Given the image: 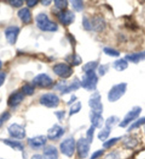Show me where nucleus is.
Masks as SVG:
<instances>
[{
	"label": "nucleus",
	"mask_w": 145,
	"mask_h": 159,
	"mask_svg": "<svg viewBox=\"0 0 145 159\" xmlns=\"http://www.w3.org/2000/svg\"><path fill=\"white\" fill-rule=\"evenodd\" d=\"M36 22L38 28L43 32H56L58 29V25L49 20L48 16L44 13H40L36 17Z\"/></svg>",
	"instance_id": "f257e3e1"
},
{
	"label": "nucleus",
	"mask_w": 145,
	"mask_h": 159,
	"mask_svg": "<svg viewBox=\"0 0 145 159\" xmlns=\"http://www.w3.org/2000/svg\"><path fill=\"white\" fill-rule=\"evenodd\" d=\"M98 82L97 75L95 71L85 72L81 81V87L88 91L95 90Z\"/></svg>",
	"instance_id": "f03ea898"
},
{
	"label": "nucleus",
	"mask_w": 145,
	"mask_h": 159,
	"mask_svg": "<svg viewBox=\"0 0 145 159\" xmlns=\"http://www.w3.org/2000/svg\"><path fill=\"white\" fill-rule=\"evenodd\" d=\"M127 84L126 83H121L113 85L110 90L108 95H107L109 101L114 102L120 100L125 94L126 91H127Z\"/></svg>",
	"instance_id": "7ed1b4c3"
},
{
	"label": "nucleus",
	"mask_w": 145,
	"mask_h": 159,
	"mask_svg": "<svg viewBox=\"0 0 145 159\" xmlns=\"http://www.w3.org/2000/svg\"><path fill=\"white\" fill-rule=\"evenodd\" d=\"M53 71L59 78L67 79L73 74V70L70 65L65 63H58L53 67Z\"/></svg>",
	"instance_id": "20e7f679"
},
{
	"label": "nucleus",
	"mask_w": 145,
	"mask_h": 159,
	"mask_svg": "<svg viewBox=\"0 0 145 159\" xmlns=\"http://www.w3.org/2000/svg\"><path fill=\"white\" fill-rule=\"evenodd\" d=\"M142 107L139 106L133 107L128 113L124 117L123 120L119 124V126L121 128H126L130 124L136 120L142 113Z\"/></svg>",
	"instance_id": "39448f33"
},
{
	"label": "nucleus",
	"mask_w": 145,
	"mask_h": 159,
	"mask_svg": "<svg viewBox=\"0 0 145 159\" xmlns=\"http://www.w3.org/2000/svg\"><path fill=\"white\" fill-rule=\"evenodd\" d=\"M76 142L73 138L70 137L65 139L60 144V149L61 153L67 157H72L76 150Z\"/></svg>",
	"instance_id": "423d86ee"
},
{
	"label": "nucleus",
	"mask_w": 145,
	"mask_h": 159,
	"mask_svg": "<svg viewBox=\"0 0 145 159\" xmlns=\"http://www.w3.org/2000/svg\"><path fill=\"white\" fill-rule=\"evenodd\" d=\"M40 103L42 106L48 107V108H54L59 105L60 99L56 95L53 93H46L41 95Z\"/></svg>",
	"instance_id": "0eeeda50"
},
{
	"label": "nucleus",
	"mask_w": 145,
	"mask_h": 159,
	"mask_svg": "<svg viewBox=\"0 0 145 159\" xmlns=\"http://www.w3.org/2000/svg\"><path fill=\"white\" fill-rule=\"evenodd\" d=\"M33 85L40 88H47L52 85L53 80L46 73H40L32 80Z\"/></svg>",
	"instance_id": "6e6552de"
},
{
	"label": "nucleus",
	"mask_w": 145,
	"mask_h": 159,
	"mask_svg": "<svg viewBox=\"0 0 145 159\" xmlns=\"http://www.w3.org/2000/svg\"><path fill=\"white\" fill-rule=\"evenodd\" d=\"M88 105L92 111L98 113H102V111H103V106H102L101 102V95H100L99 92L96 91L90 95L88 100Z\"/></svg>",
	"instance_id": "1a4fd4ad"
},
{
	"label": "nucleus",
	"mask_w": 145,
	"mask_h": 159,
	"mask_svg": "<svg viewBox=\"0 0 145 159\" xmlns=\"http://www.w3.org/2000/svg\"><path fill=\"white\" fill-rule=\"evenodd\" d=\"M76 148L79 158H87L89 151H90V143L87 141L86 139L81 138V139H78V141H77Z\"/></svg>",
	"instance_id": "9d476101"
},
{
	"label": "nucleus",
	"mask_w": 145,
	"mask_h": 159,
	"mask_svg": "<svg viewBox=\"0 0 145 159\" xmlns=\"http://www.w3.org/2000/svg\"><path fill=\"white\" fill-rule=\"evenodd\" d=\"M9 134L14 139L22 140L26 137V130L23 126L17 123H13L8 128Z\"/></svg>",
	"instance_id": "9b49d317"
},
{
	"label": "nucleus",
	"mask_w": 145,
	"mask_h": 159,
	"mask_svg": "<svg viewBox=\"0 0 145 159\" xmlns=\"http://www.w3.org/2000/svg\"><path fill=\"white\" fill-rule=\"evenodd\" d=\"M57 17L59 22L63 25L68 26V25L74 22L75 19H76V15H75V14L72 11L67 10L66 9V10L60 11V12H58Z\"/></svg>",
	"instance_id": "f8f14e48"
},
{
	"label": "nucleus",
	"mask_w": 145,
	"mask_h": 159,
	"mask_svg": "<svg viewBox=\"0 0 145 159\" xmlns=\"http://www.w3.org/2000/svg\"><path fill=\"white\" fill-rule=\"evenodd\" d=\"M20 32L19 27L16 26H10L6 28L4 32L6 40L10 44H14L17 40V37Z\"/></svg>",
	"instance_id": "ddd939ff"
},
{
	"label": "nucleus",
	"mask_w": 145,
	"mask_h": 159,
	"mask_svg": "<svg viewBox=\"0 0 145 159\" xmlns=\"http://www.w3.org/2000/svg\"><path fill=\"white\" fill-rule=\"evenodd\" d=\"M46 141H47V138L44 135H39L28 139L29 146L34 150H38L45 146Z\"/></svg>",
	"instance_id": "4468645a"
},
{
	"label": "nucleus",
	"mask_w": 145,
	"mask_h": 159,
	"mask_svg": "<svg viewBox=\"0 0 145 159\" xmlns=\"http://www.w3.org/2000/svg\"><path fill=\"white\" fill-rule=\"evenodd\" d=\"M24 99V95L22 91H16L10 95L7 100V105L11 107L18 106Z\"/></svg>",
	"instance_id": "2eb2a0df"
},
{
	"label": "nucleus",
	"mask_w": 145,
	"mask_h": 159,
	"mask_svg": "<svg viewBox=\"0 0 145 159\" xmlns=\"http://www.w3.org/2000/svg\"><path fill=\"white\" fill-rule=\"evenodd\" d=\"M92 25V30L97 32H101L106 27V22L103 18L100 16H95L90 20Z\"/></svg>",
	"instance_id": "dca6fc26"
},
{
	"label": "nucleus",
	"mask_w": 145,
	"mask_h": 159,
	"mask_svg": "<svg viewBox=\"0 0 145 159\" xmlns=\"http://www.w3.org/2000/svg\"><path fill=\"white\" fill-rule=\"evenodd\" d=\"M64 134V130L61 126L58 125H54L48 130L47 137L50 140H56Z\"/></svg>",
	"instance_id": "f3484780"
},
{
	"label": "nucleus",
	"mask_w": 145,
	"mask_h": 159,
	"mask_svg": "<svg viewBox=\"0 0 145 159\" xmlns=\"http://www.w3.org/2000/svg\"><path fill=\"white\" fill-rule=\"evenodd\" d=\"M90 116V120L92 123V125L94 126L95 128H100L103 125L104 118L101 113H95L94 111H91L89 114Z\"/></svg>",
	"instance_id": "a211bd4d"
},
{
	"label": "nucleus",
	"mask_w": 145,
	"mask_h": 159,
	"mask_svg": "<svg viewBox=\"0 0 145 159\" xmlns=\"http://www.w3.org/2000/svg\"><path fill=\"white\" fill-rule=\"evenodd\" d=\"M125 59L127 62L137 64L139 62L143 61V60H145V51L129 54V55H127L125 56Z\"/></svg>",
	"instance_id": "6ab92c4d"
},
{
	"label": "nucleus",
	"mask_w": 145,
	"mask_h": 159,
	"mask_svg": "<svg viewBox=\"0 0 145 159\" xmlns=\"http://www.w3.org/2000/svg\"><path fill=\"white\" fill-rule=\"evenodd\" d=\"M44 159H58V152L53 146H48L44 149Z\"/></svg>",
	"instance_id": "aec40b11"
},
{
	"label": "nucleus",
	"mask_w": 145,
	"mask_h": 159,
	"mask_svg": "<svg viewBox=\"0 0 145 159\" xmlns=\"http://www.w3.org/2000/svg\"><path fill=\"white\" fill-rule=\"evenodd\" d=\"M18 17L20 18V20L22 21L23 23L24 24H29L31 22V13L30 10L27 7L21 9L19 11H18Z\"/></svg>",
	"instance_id": "412c9836"
},
{
	"label": "nucleus",
	"mask_w": 145,
	"mask_h": 159,
	"mask_svg": "<svg viewBox=\"0 0 145 159\" xmlns=\"http://www.w3.org/2000/svg\"><path fill=\"white\" fill-rule=\"evenodd\" d=\"M81 87V81L79 80L78 79L75 78L73 80V81H72L69 85H67L65 90L64 91V92L61 93V94L62 95L68 94V93H70L71 92H72V91H76L77 90H78Z\"/></svg>",
	"instance_id": "4be33fe9"
},
{
	"label": "nucleus",
	"mask_w": 145,
	"mask_h": 159,
	"mask_svg": "<svg viewBox=\"0 0 145 159\" xmlns=\"http://www.w3.org/2000/svg\"><path fill=\"white\" fill-rule=\"evenodd\" d=\"M113 67L118 72L125 70L128 67V62L125 59H119L113 62Z\"/></svg>",
	"instance_id": "5701e85b"
},
{
	"label": "nucleus",
	"mask_w": 145,
	"mask_h": 159,
	"mask_svg": "<svg viewBox=\"0 0 145 159\" xmlns=\"http://www.w3.org/2000/svg\"><path fill=\"white\" fill-rule=\"evenodd\" d=\"M65 60L72 66H78L82 63V58L80 57V55H76V54L68 55L65 58Z\"/></svg>",
	"instance_id": "b1692460"
},
{
	"label": "nucleus",
	"mask_w": 145,
	"mask_h": 159,
	"mask_svg": "<svg viewBox=\"0 0 145 159\" xmlns=\"http://www.w3.org/2000/svg\"><path fill=\"white\" fill-rule=\"evenodd\" d=\"M4 143L6 145V146L11 147V148L14 149V150L20 151H22L24 150V146H23V144L22 143L19 141L6 139V140H4Z\"/></svg>",
	"instance_id": "393cba45"
},
{
	"label": "nucleus",
	"mask_w": 145,
	"mask_h": 159,
	"mask_svg": "<svg viewBox=\"0 0 145 159\" xmlns=\"http://www.w3.org/2000/svg\"><path fill=\"white\" fill-rule=\"evenodd\" d=\"M123 144L127 148H134L137 146L138 144V141L135 139V138L133 137H126L123 141Z\"/></svg>",
	"instance_id": "a878e982"
},
{
	"label": "nucleus",
	"mask_w": 145,
	"mask_h": 159,
	"mask_svg": "<svg viewBox=\"0 0 145 159\" xmlns=\"http://www.w3.org/2000/svg\"><path fill=\"white\" fill-rule=\"evenodd\" d=\"M110 133H111V129H110V128L107 127L103 128L99 133H98L97 134L98 139L101 141H105L107 138L109 137V135H110Z\"/></svg>",
	"instance_id": "bb28decb"
},
{
	"label": "nucleus",
	"mask_w": 145,
	"mask_h": 159,
	"mask_svg": "<svg viewBox=\"0 0 145 159\" xmlns=\"http://www.w3.org/2000/svg\"><path fill=\"white\" fill-rule=\"evenodd\" d=\"M119 121H120V119H119L118 117H117L115 116L109 117V118L107 119L106 122H105V127L108 128L110 129H112V128L114 127L117 124H118Z\"/></svg>",
	"instance_id": "cd10ccee"
},
{
	"label": "nucleus",
	"mask_w": 145,
	"mask_h": 159,
	"mask_svg": "<svg viewBox=\"0 0 145 159\" xmlns=\"http://www.w3.org/2000/svg\"><path fill=\"white\" fill-rule=\"evenodd\" d=\"M98 66V62L97 61H90L86 63L84 65L83 67V70L85 72L95 71V70L97 68Z\"/></svg>",
	"instance_id": "c85d7f7f"
},
{
	"label": "nucleus",
	"mask_w": 145,
	"mask_h": 159,
	"mask_svg": "<svg viewBox=\"0 0 145 159\" xmlns=\"http://www.w3.org/2000/svg\"><path fill=\"white\" fill-rule=\"evenodd\" d=\"M103 52L106 55L113 57H118L120 55V52L118 50H117L114 48H109V47H105V48H103Z\"/></svg>",
	"instance_id": "c756f323"
},
{
	"label": "nucleus",
	"mask_w": 145,
	"mask_h": 159,
	"mask_svg": "<svg viewBox=\"0 0 145 159\" xmlns=\"http://www.w3.org/2000/svg\"><path fill=\"white\" fill-rule=\"evenodd\" d=\"M143 125H145V117L140 118L135 121V122H134L132 124H131V125L130 126L129 128H128L127 131L128 132L132 131V130L137 129V128H139L140 126Z\"/></svg>",
	"instance_id": "7c9ffc66"
},
{
	"label": "nucleus",
	"mask_w": 145,
	"mask_h": 159,
	"mask_svg": "<svg viewBox=\"0 0 145 159\" xmlns=\"http://www.w3.org/2000/svg\"><path fill=\"white\" fill-rule=\"evenodd\" d=\"M22 92L24 95H29L31 96L34 93V88L33 85H29V84H25L22 86Z\"/></svg>",
	"instance_id": "2f4dec72"
},
{
	"label": "nucleus",
	"mask_w": 145,
	"mask_h": 159,
	"mask_svg": "<svg viewBox=\"0 0 145 159\" xmlns=\"http://www.w3.org/2000/svg\"><path fill=\"white\" fill-rule=\"evenodd\" d=\"M71 2L74 10L78 11V12H81L83 10L84 5L83 1H81V0H72V1H71Z\"/></svg>",
	"instance_id": "473e14b6"
},
{
	"label": "nucleus",
	"mask_w": 145,
	"mask_h": 159,
	"mask_svg": "<svg viewBox=\"0 0 145 159\" xmlns=\"http://www.w3.org/2000/svg\"><path fill=\"white\" fill-rule=\"evenodd\" d=\"M81 108H82V104L80 101L77 102L73 105H72L71 108H70L69 116H71L72 115H75V114L78 113L79 112L81 111Z\"/></svg>",
	"instance_id": "72a5a7b5"
},
{
	"label": "nucleus",
	"mask_w": 145,
	"mask_h": 159,
	"mask_svg": "<svg viewBox=\"0 0 145 159\" xmlns=\"http://www.w3.org/2000/svg\"><path fill=\"white\" fill-rule=\"evenodd\" d=\"M54 3L56 7L61 11L66 10L68 6V2L66 0H56Z\"/></svg>",
	"instance_id": "f704fd0d"
},
{
	"label": "nucleus",
	"mask_w": 145,
	"mask_h": 159,
	"mask_svg": "<svg viewBox=\"0 0 145 159\" xmlns=\"http://www.w3.org/2000/svg\"><path fill=\"white\" fill-rule=\"evenodd\" d=\"M122 137H115L108 140V141H105V143H103V147L105 148H111V147L114 146V145H115L119 141H120Z\"/></svg>",
	"instance_id": "c9c22d12"
},
{
	"label": "nucleus",
	"mask_w": 145,
	"mask_h": 159,
	"mask_svg": "<svg viewBox=\"0 0 145 159\" xmlns=\"http://www.w3.org/2000/svg\"><path fill=\"white\" fill-rule=\"evenodd\" d=\"M95 130V128L94 126L91 125L90 127L89 128V129L88 130L87 133H86V135H87V136H86V139H87V141L90 143H91L93 141Z\"/></svg>",
	"instance_id": "e433bc0d"
},
{
	"label": "nucleus",
	"mask_w": 145,
	"mask_h": 159,
	"mask_svg": "<svg viewBox=\"0 0 145 159\" xmlns=\"http://www.w3.org/2000/svg\"><path fill=\"white\" fill-rule=\"evenodd\" d=\"M82 24H83V28L85 30H88V31L92 30V25H91L90 20H89L86 16H84L83 17V22H82Z\"/></svg>",
	"instance_id": "4c0bfd02"
},
{
	"label": "nucleus",
	"mask_w": 145,
	"mask_h": 159,
	"mask_svg": "<svg viewBox=\"0 0 145 159\" xmlns=\"http://www.w3.org/2000/svg\"><path fill=\"white\" fill-rule=\"evenodd\" d=\"M67 87V85H66V82L64 81V80H61L60 82H58V83L56 84L54 86V88L56 90H60V92H64V91L65 90V88Z\"/></svg>",
	"instance_id": "58836bf2"
},
{
	"label": "nucleus",
	"mask_w": 145,
	"mask_h": 159,
	"mask_svg": "<svg viewBox=\"0 0 145 159\" xmlns=\"http://www.w3.org/2000/svg\"><path fill=\"white\" fill-rule=\"evenodd\" d=\"M11 115L9 114V112H4L2 115L0 116V127L3 125L4 122H6V120H8L10 118Z\"/></svg>",
	"instance_id": "ea45409f"
},
{
	"label": "nucleus",
	"mask_w": 145,
	"mask_h": 159,
	"mask_svg": "<svg viewBox=\"0 0 145 159\" xmlns=\"http://www.w3.org/2000/svg\"><path fill=\"white\" fill-rule=\"evenodd\" d=\"M108 70H109L108 65H100L99 67V68H98V71H99V74L100 75L103 76L107 73V72L108 71Z\"/></svg>",
	"instance_id": "a19ab883"
},
{
	"label": "nucleus",
	"mask_w": 145,
	"mask_h": 159,
	"mask_svg": "<svg viewBox=\"0 0 145 159\" xmlns=\"http://www.w3.org/2000/svg\"><path fill=\"white\" fill-rule=\"evenodd\" d=\"M9 3L11 6H13L14 7H16V8H19V7H21L23 5V4H24V1H22V0H11V1H9Z\"/></svg>",
	"instance_id": "79ce46f5"
},
{
	"label": "nucleus",
	"mask_w": 145,
	"mask_h": 159,
	"mask_svg": "<svg viewBox=\"0 0 145 159\" xmlns=\"http://www.w3.org/2000/svg\"><path fill=\"white\" fill-rule=\"evenodd\" d=\"M120 154L117 152H112L105 156V159H120Z\"/></svg>",
	"instance_id": "37998d69"
},
{
	"label": "nucleus",
	"mask_w": 145,
	"mask_h": 159,
	"mask_svg": "<svg viewBox=\"0 0 145 159\" xmlns=\"http://www.w3.org/2000/svg\"><path fill=\"white\" fill-rule=\"evenodd\" d=\"M103 153H104L103 150H97L92 154V156H91L90 159H97L98 158H100V156H102Z\"/></svg>",
	"instance_id": "c03bdc74"
},
{
	"label": "nucleus",
	"mask_w": 145,
	"mask_h": 159,
	"mask_svg": "<svg viewBox=\"0 0 145 159\" xmlns=\"http://www.w3.org/2000/svg\"><path fill=\"white\" fill-rule=\"evenodd\" d=\"M55 116L57 117L58 120L59 121H62L64 120L65 116V111H56L55 112Z\"/></svg>",
	"instance_id": "a18cd8bd"
},
{
	"label": "nucleus",
	"mask_w": 145,
	"mask_h": 159,
	"mask_svg": "<svg viewBox=\"0 0 145 159\" xmlns=\"http://www.w3.org/2000/svg\"><path fill=\"white\" fill-rule=\"evenodd\" d=\"M39 3V1L37 0H28L27 1V4L29 7H34Z\"/></svg>",
	"instance_id": "49530a36"
},
{
	"label": "nucleus",
	"mask_w": 145,
	"mask_h": 159,
	"mask_svg": "<svg viewBox=\"0 0 145 159\" xmlns=\"http://www.w3.org/2000/svg\"><path fill=\"white\" fill-rule=\"evenodd\" d=\"M6 79V74L4 72H0V87L3 85Z\"/></svg>",
	"instance_id": "de8ad7c7"
},
{
	"label": "nucleus",
	"mask_w": 145,
	"mask_h": 159,
	"mask_svg": "<svg viewBox=\"0 0 145 159\" xmlns=\"http://www.w3.org/2000/svg\"><path fill=\"white\" fill-rule=\"evenodd\" d=\"M76 100H77V97H76L75 95H71V98H70L69 101L67 102V104H68V105H71V104L73 103V102H74L75 101H76Z\"/></svg>",
	"instance_id": "09e8293b"
},
{
	"label": "nucleus",
	"mask_w": 145,
	"mask_h": 159,
	"mask_svg": "<svg viewBox=\"0 0 145 159\" xmlns=\"http://www.w3.org/2000/svg\"><path fill=\"white\" fill-rule=\"evenodd\" d=\"M41 3L44 6H48L51 4V0H42V1H41Z\"/></svg>",
	"instance_id": "8fccbe9b"
},
{
	"label": "nucleus",
	"mask_w": 145,
	"mask_h": 159,
	"mask_svg": "<svg viewBox=\"0 0 145 159\" xmlns=\"http://www.w3.org/2000/svg\"><path fill=\"white\" fill-rule=\"evenodd\" d=\"M31 159H44V158L41 155H39V154H36V155L32 156Z\"/></svg>",
	"instance_id": "3c124183"
},
{
	"label": "nucleus",
	"mask_w": 145,
	"mask_h": 159,
	"mask_svg": "<svg viewBox=\"0 0 145 159\" xmlns=\"http://www.w3.org/2000/svg\"><path fill=\"white\" fill-rule=\"evenodd\" d=\"M2 62L1 61V60H0V69L2 68Z\"/></svg>",
	"instance_id": "603ef678"
},
{
	"label": "nucleus",
	"mask_w": 145,
	"mask_h": 159,
	"mask_svg": "<svg viewBox=\"0 0 145 159\" xmlns=\"http://www.w3.org/2000/svg\"><path fill=\"white\" fill-rule=\"evenodd\" d=\"M144 133H145V125L144 126Z\"/></svg>",
	"instance_id": "864d4df0"
}]
</instances>
